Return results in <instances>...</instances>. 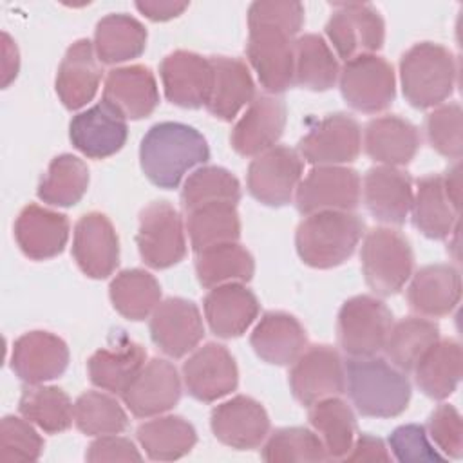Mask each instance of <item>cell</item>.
I'll return each mask as SVG.
<instances>
[{
	"instance_id": "48",
	"label": "cell",
	"mask_w": 463,
	"mask_h": 463,
	"mask_svg": "<svg viewBox=\"0 0 463 463\" xmlns=\"http://www.w3.org/2000/svg\"><path fill=\"white\" fill-rule=\"evenodd\" d=\"M262 459L279 461H326L327 452L315 430L306 427H284L268 436L262 447Z\"/></svg>"
},
{
	"instance_id": "37",
	"label": "cell",
	"mask_w": 463,
	"mask_h": 463,
	"mask_svg": "<svg viewBox=\"0 0 463 463\" xmlns=\"http://www.w3.org/2000/svg\"><path fill=\"white\" fill-rule=\"evenodd\" d=\"M255 273L251 253L239 242H222L195 251V275L201 286L215 288L230 282H248Z\"/></svg>"
},
{
	"instance_id": "26",
	"label": "cell",
	"mask_w": 463,
	"mask_h": 463,
	"mask_svg": "<svg viewBox=\"0 0 463 463\" xmlns=\"http://www.w3.org/2000/svg\"><path fill=\"white\" fill-rule=\"evenodd\" d=\"M210 329L221 338H235L246 333L259 315V300L242 282L215 286L203 302Z\"/></svg>"
},
{
	"instance_id": "20",
	"label": "cell",
	"mask_w": 463,
	"mask_h": 463,
	"mask_svg": "<svg viewBox=\"0 0 463 463\" xmlns=\"http://www.w3.org/2000/svg\"><path fill=\"white\" fill-rule=\"evenodd\" d=\"M286 127V105L277 94H259L246 107V112L235 123L230 143L244 157H255L280 139Z\"/></svg>"
},
{
	"instance_id": "12",
	"label": "cell",
	"mask_w": 463,
	"mask_h": 463,
	"mask_svg": "<svg viewBox=\"0 0 463 463\" xmlns=\"http://www.w3.org/2000/svg\"><path fill=\"white\" fill-rule=\"evenodd\" d=\"M289 387L297 402L309 407L345 392V367L331 345H311L291 364Z\"/></svg>"
},
{
	"instance_id": "30",
	"label": "cell",
	"mask_w": 463,
	"mask_h": 463,
	"mask_svg": "<svg viewBox=\"0 0 463 463\" xmlns=\"http://www.w3.org/2000/svg\"><path fill=\"white\" fill-rule=\"evenodd\" d=\"M407 302L421 317H445L459 302L461 277L450 264H429L411 275Z\"/></svg>"
},
{
	"instance_id": "9",
	"label": "cell",
	"mask_w": 463,
	"mask_h": 463,
	"mask_svg": "<svg viewBox=\"0 0 463 463\" xmlns=\"http://www.w3.org/2000/svg\"><path fill=\"white\" fill-rule=\"evenodd\" d=\"M137 250L146 266L166 269L186 255L184 228L179 212L168 201H154L139 213Z\"/></svg>"
},
{
	"instance_id": "31",
	"label": "cell",
	"mask_w": 463,
	"mask_h": 463,
	"mask_svg": "<svg viewBox=\"0 0 463 463\" xmlns=\"http://www.w3.org/2000/svg\"><path fill=\"white\" fill-rule=\"evenodd\" d=\"M250 344L260 360L273 365H289L306 349L307 336L293 315L268 311L257 322Z\"/></svg>"
},
{
	"instance_id": "4",
	"label": "cell",
	"mask_w": 463,
	"mask_h": 463,
	"mask_svg": "<svg viewBox=\"0 0 463 463\" xmlns=\"http://www.w3.org/2000/svg\"><path fill=\"white\" fill-rule=\"evenodd\" d=\"M360 215L344 210H326L306 215L295 233L297 253L304 264L329 269L345 262L364 237Z\"/></svg>"
},
{
	"instance_id": "47",
	"label": "cell",
	"mask_w": 463,
	"mask_h": 463,
	"mask_svg": "<svg viewBox=\"0 0 463 463\" xmlns=\"http://www.w3.org/2000/svg\"><path fill=\"white\" fill-rule=\"evenodd\" d=\"M241 199L239 179L222 166H201L194 170L181 190V203L184 210L206 203L226 201L237 204Z\"/></svg>"
},
{
	"instance_id": "22",
	"label": "cell",
	"mask_w": 463,
	"mask_h": 463,
	"mask_svg": "<svg viewBox=\"0 0 463 463\" xmlns=\"http://www.w3.org/2000/svg\"><path fill=\"white\" fill-rule=\"evenodd\" d=\"M165 96L183 109L206 105L212 89V63L192 51H174L159 65Z\"/></svg>"
},
{
	"instance_id": "35",
	"label": "cell",
	"mask_w": 463,
	"mask_h": 463,
	"mask_svg": "<svg viewBox=\"0 0 463 463\" xmlns=\"http://www.w3.org/2000/svg\"><path fill=\"white\" fill-rule=\"evenodd\" d=\"M146 47L145 25L125 13L103 16L94 31V51L101 63H123L143 54Z\"/></svg>"
},
{
	"instance_id": "28",
	"label": "cell",
	"mask_w": 463,
	"mask_h": 463,
	"mask_svg": "<svg viewBox=\"0 0 463 463\" xmlns=\"http://www.w3.org/2000/svg\"><path fill=\"white\" fill-rule=\"evenodd\" d=\"M14 239L29 259H52L63 251L69 241V221L63 213L29 204L16 217Z\"/></svg>"
},
{
	"instance_id": "34",
	"label": "cell",
	"mask_w": 463,
	"mask_h": 463,
	"mask_svg": "<svg viewBox=\"0 0 463 463\" xmlns=\"http://www.w3.org/2000/svg\"><path fill=\"white\" fill-rule=\"evenodd\" d=\"M416 383L432 400L449 398L461 378V345L454 338H438L418 360Z\"/></svg>"
},
{
	"instance_id": "55",
	"label": "cell",
	"mask_w": 463,
	"mask_h": 463,
	"mask_svg": "<svg viewBox=\"0 0 463 463\" xmlns=\"http://www.w3.org/2000/svg\"><path fill=\"white\" fill-rule=\"evenodd\" d=\"M188 7L186 2H168V0H145L136 2V9L154 22H166L179 16Z\"/></svg>"
},
{
	"instance_id": "57",
	"label": "cell",
	"mask_w": 463,
	"mask_h": 463,
	"mask_svg": "<svg viewBox=\"0 0 463 463\" xmlns=\"http://www.w3.org/2000/svg\"><path fill=\"white\" fill-rule=\"evenodd\" d=\"M441 179H443V186H445L447 195L450 197L454 206L459 208V199H461V166H459V163L450 166L445 172V175H441Z\"/></svg>"
},
{
	"instance_id": "21",
	"label": "cell",
	"mask_w": 463,
	"mask_h": 463,
	"mask_svg": "<svg viewBox=\"0 0 463 463\" xmlns=\"http://www.w3.org/2000/svg\"><path fill=\"white\" fill-rule=\"evenodd\" d=\"M210 427L221 443L237 450H251L268 438L269 418L257 400L239 394L212 411Z\"/></svg>"
},
{
	"instance_id": "41",
	"label": "cell",
	"mask_w": 463,
	"mask_h": 463,
	"mask_svg": "<svg viewBox=\"0 0 463 463\" xmlns=\"http://www.w3.org/2000/svg\"><path fill=\"white\" fill-rule=\"evenodd\" d=\"M109 295L121 317L137 322L150 317L161 302V286L152 273L132 268L119 271L112 279Z\"/></svg>"
},
{
	"instance_id": "52",
	"label": "cell",
	"mask_w": 463,
	"mask_h": 463,
	"mask_svg": "<svg viewBox=\"0 0 463 463\" xmlns=\"http://www.w3.org/2000/svg\"><path fill=\"white\" fill-rule=\"evenodd\" d=\"M427 430L430 439L436 443V447L443 452L445 458H454V459L461 458V452H463L461 416L452 405L449 403L438 405L429 416Z\"/></svg>"
},
{
	"instance_id": "43",
	"label": "cell",
	"mask_w": 463,
	"mask_h": 463,
	"mask_svg": "<svg viewBox=\"0 0 463 463\" xmlns=\"http://www.w3.org/2000/svg\"><path fill=\"white\" fill-rule=\"evenodd\" d=\"M439 338V327L423 317H407L392 322L383 351L400 371H412L425 351Z\"/></svg>"
},
{
	"instance_id": "42",
	"label": "cell",
	"mask_w": 463,
	"mask_h": 463,
	"mask_svg": "<svg viewBox=\"0 0 463 463\" xmlns=\"http://www.w3.org/2000/svg\"><path fill=\"white\" fill-rule=\"evenodd\" d=\"M340 74L338 60L320 34H302L295 40L293 80L309 90L331 89Z\"/></svg>"
},
{
	"instance_id": "5",
	"label": "cell",
	"mask_w": 463,
	"mask_h": 463,
	"mask_svg": "<svg viewBox=\"0 0 463 463\" xmlns=\"http://www.w3.org/2000/svg\"><path fill=\"white\" fill-rule=\"evenodd\" d=\"M400 81L403 96L412 107L441 105L456 85V60L439 43H416L400 60Z\"/></svg>"
},
{
	"instance_id": "6",
	"label": "cell",
	"mask_w": 463,
	"mask_h": 463,
	"mask_svg": "<svg viewBox=\"0 0 463 463\" xmlns=\"http://www.w3.org/2000/svg\"><path fill=\"white\" fill-rule=\"evenodd\" d=\"M360 259L367 286L382 297L398 293L414 268L412 248L405 235L385 226L364 235Z\"/></svg>"
},
{
	"instance_id": "19",
	"label": "cell",
	"mask_w": 463,
	"mask_h": 463,
	"mask_svg": "<svg viewBox=\"0 0 463 463\" xmlns=\"http://www.w3.org/2000/svg\"><path fill=\"white\" fill-rule=\"evenodd\" d=\"M72 257L90 279H107L119 262L118 233L105 213L90 212L80 217L72 235Z\"/></svg>"
},
{
	"instance_id": "32",
	"label": "cell",
	"mask_w": 463,
	"mask_h": 463,
	"mask_svg": "<svg viewBox=\"0 0 463 463\" xmlns=\"http://www.w3.org/2000/svg\"><path fill=\"white\" fill-rule=\"evenodd\" d=\"M364 148L371 159L385 166H403L420 148V132L400 116H380L365 125Z\"/></svg>"
},
{
	"instance_id": "46",
	"label": "cell",
	"mask_w": 463,
	"mask_h": 463,
	"mask_svg": "<svg viewBox=\"0 0 463 463\" xmlns=\"http://www.w3.org/2000/svg\"><path fill=\"white\" fill-rule=\"evenodd\" d=\"M74 423L87 436H105L123 432L128 418L110 394L87 391L74 402Z\"/></svg>"
},
{
	"instance_id": "24",
	"label": "cell",
	"mask_w": 463,
	"mask_h": 463,
	"mask_svg": "<svg viewBox=\"0 0 463 463\" xmlns=\"http://www.w3.org/2000/svg\"><path fill=\"white\" fill-rule=\"evenodd\" d=\"M362 197L374 219L387 224H403L414 199L412 181L394 166H373L364 177Z\"/></svg>"
},
{
	"instance_id": "10",
	"label": "cell",
	"mask_w": 463,
	"mask_h": 463,
	"mask_svg": "<svg viewBox=\"0 0 463 463\" xmlns=\"http://www.w3.org/2000/svg\"><path fill=\"white\" fill-rule=\"evenodd\" d=\"M326 34L336 54L349 61L382 49L385 24L371 4H335L326 24Z\"/></svg>"
},
{
	"instance_id": "51",
	"label": "cell",
	"mask_w": 463,
	"mask_h": 463,
	"mask_svg": "<svg viewBox=\"0 0 463 463\" xmlns=\"http://www.w3.org/2000/svg\"><path fill=\"white\" fill-rule=\"evenodd\" d=\"M389 449L398 461H445L427 438V429L416 423L396 427L389 436Z\"/></svg>"
},
{
	"instance_id": "27",
	"label": "cell",
	"mask_w": 463,
	"mask_h": 463,
	"mask_svg": "<svg viewBox=\"0 0 463 463\" xmlns=\"http://www.w3.org/2000/svg\"><path fill=\"white\" fill-rule=\"evenodd\" d=\"M99 81L101 67L94 43L85 38L74 42L56 72V94L60 101L69 110L81 109L96 96Z\"/></svg>"
},
{
	"instance_id": "36",
	"label": "cell",
	"mask_w": 463,
	"mask_h": 463,
	"mask_svg": "<svg viewBox=\"0 0 463 463\" xmlns=\"http://www.w3.org/2000/svg\"><path fill=\"white\" fill-rule=\"evenodd\" d=\"M146 360L143 345L123 340L112 349H98L87 362L90 382L109 392H123Z\"/></svg>"
},
{
	"instance_id": "11",
	"label": "cell",
	"mask_w": 463,
	"mask_h": 463,
	"mask_svg": "<svg viewBox=\"0 0 463 463\" xmlns=\"http://www.w3.org/2000/svg\"><path fill=\"white\" fill-rule=\"evenodd\" d=\"M362 195V181L356 170L344 165L315 166L300 179L295 192V204L302 215L344 210L351 212L358 206Z\"/></svg>"
},
{
	"instance_id": "50",
	"label": "cell",
	"mask_w": 463,
	"mask_h": 463,
	"mask_svg": "<svg viewBox=\"0 0 463 463\" xmlns=\"http://www.w3.org/2000/svg\"><path fill=\"white\" fill-rule=\"evenodd\" d=\"M43 439L29 420L4 416L0 423V459L36 461L42 456Z\"/></svg>"
},
{
	"instance_id": "25",
	"label": "cell",
	"mask_w": 463,
	"mask_h": 463,
	"mask_svg": "<svg viewBox=\"0 0 463 463\" xmlns=\"http://www.w3.org/2000/svg\"><path fill=\"white\" fill-rule=\"evenodd\" d=\"M103 99L125 119L150 116L159 103V89L152 71L145 65H125L109 71Z\"/></svg>"
},
{
	"instance_id": "29",
	"label": "cell",
	"mask_w": 463,
	"mask_h": 463,
	"mask_svg": "<svg viewBox=\"0 0 463 463\" xmlns=\"http://www.w3.org/2000/svg\"><path fill=\"white\" fill-rule=\"evenodd\" d=\"M212 89L206 109L222 121H232L255 98V83L248 65L232 56H212Z\"/></svg>"
},
{
	"instance_id": "15",
	"label": "cell",
	"mask_w": 463,
	"mask_h": 463,
	"mask_svg": "<svg viewBox=\"0 0 463 463\" xmlns=\"http://www.w3.org/2000/svg\"><path fill=\"white\" fill-rule=\"evenodd\" d=\"M152 342L170 358L192 353L204 336L199 307L186 298L170 297L157 304L150 315Z\"/></svg>"
},
{
	"instance_id": "40",
	"label": "cell",
	"mask_w": 463,
	"mask_h": 463,
	"mask_svg": "<svg viewBox=\"0 0 463 463\" xmlns=\"http://www.w3.org/2000/svg\"><path fill=\"white\" fill-rule=\"evenodd\" d=\"M309 423L322 439L327 458L344 459L356 434V420L351 407L336 396L324 398L309 405Z\"/></svg>"
},
{
	"instance_id": "3",
	"label": "cell",
	"mask_w": 463,
	"mask_h": 463,
	"mask_svg": "<svg viewBox=\"0 0 463 463\" xmlns=\"http://www.w3.org/2000/svg\"><path fill=\"white\" fill-rule=\"evenodd\" d=\"M345 387L362 416L392 418L411 400V382L403 371L383 358H351L345 365Z\"/></svg>"
},
{
	"instance_id": "1",
	"label": "cell",
	"mask_w": 463,
	"mask_h": 463,
	"mask_svg": "<svg viewBox=\"0 0 463 463\" xmlns=\"http://www.w3.org/2000/svg\"><path fill=\"white\" fill-rule=\"evenodd\" d=\"M302 25L304 5L300 2H253L250 5L246 56L268 94H280L295 83V34Z\"/></svg>"
},
{
	"instance_id": "33",
	"label": "cell",
	"mask_w": 463,
	"mask_h": 463,
	"mask_svg": "<svg viewBox=\"0 0 463 463\" xmlns=\"http://www.w3.org/2000/svg\"><path fill=\"white\" fill-rule=\"evenodd\" d=\"M411 212L414 226L429 239H447L458 228L459 208L447 195L441 175L418 179Z\"/></svg>"
},
{
	"instance_id": "39",
	"label": "cell",
	"mask_w": 463,
	"mask_h": 463,
	"mask_svg": "<svg viewBox=\"0 0 463 463\" xmlns=\"http://www.w3.org/2000/svg\"><path fill=\"white\" fill-rule=\"evenodd\" d=\"M186 230L194 251L213 244L237 242L241 237L237 204L217 201L195 206L186 212Z\"/></svg>"
},
{
	"instance_id": "23",
	"label": "cell",
	"mask_w": 463,
	"mask_h": 463,
	"mask_svg": "<svg viewBox=\"0 0 463 463\" xmlns=\"http://www.w3.org/2000/svg\"><path fill=\"white\" fill-rule=\"evenodd\" d=\"M67 365V344L49 331H29L13 344L11 369L29 385L58 378L63 374Z\"/></svg>"
},
{
	"instance_id": "13",
	"label": "cell",
	"mask_w": 463,
	"mask_h": 463,
	"mask_svg": "<svg viewBox=\"0 0 463 463\" xmlns=\"http://www.w3.org/2000/svg\"><path fill=\"white\" fill-rule=\"evenodd\" d=\"M302 179V157L289 146L275 145L255 156L248 166V192L266 206L288 204Z\"/></svg>"
},
{
	"instance_id": "2",
	"label": "cell",
	"mask_w": 463,
	"mask_h": 463,
	"mask_svg": "<svg viewBox=\"0 0 463 463\" xmlns=\"http://www.w3.org/2000/svg\"><path fill=\"white\" fill-rule=\"evenodd\" d=\"M210 159V148L199 130L177 121H161L148 128L139 145L145 177L165 190L177 188L184 174Z\"/></svg>"
},
{
	"instance_id": "56",
	"label": "cell",
	"mask_w": 463,
	"mask_h": 463,
	"mask_svg": "<svg viewBox=\"0 0 463 463\" xmlns=\"http://www.w3.org/2000/svg\"><path fill=\"white\" fill-rule=\"evenodd\" d=\"M20 58L18 49L7 33L2 34V87L5 89L18 74Z\"/></svg>"
},
{
	"instance_id": "16",
	"label": "cell",
	"mask_w": 463,
	"mask_h": 463,
	"mask_svg": "<svg viewBox=\"0 0 463 463\" xmlns=\"http://www.w3.org/2000/svg\"><path fill=\"white\" fill-rule=\"evenodd\" d=\"M183 382L188 394L199 402H215L235 391L239 371L232 353L215 342H208L183 364Z\"/></svg>"
},
{
	"instance_id": "8",
	"label": "cell",
	"mask_w": 463,
	"mask_h": 463,
	"mask_svg": "<svg viewBox=\"0 0 463 463\" xmlns=\"http://www.w3.org/2000/svg\"><path fill=\"white\" fill-rule=\"evenodd\" d=\"M338 83L345 103L365 114L385 110L396 94L392 65L378 54H364L345 61Z\"/></svg>"
},
{
	"instance_id": "17",
	"label": "cell",
	"mask_w": 463,
	"mask_h": 463,
	"mask_svg": "<svg viewBox=\"0 0 463 463\" xmlns=\"http://www.w3.org/2000/svg\"><path fill=\"white\" fill-rule=\"evenodd\" d=\"M121 398L137 418L159 416L179 402L181 376L172 362L152 358L121 392Z\"/></svg>"
},
{
	"instance_id": "54",
	"label": "cell",
	"mask_w": 463,
	"mask_h": 463,
	"mask_svg": "<svg viewBox=\"0 0 463 463\" xmlns=\"http://www.w3.org/2000/svg\"><path fill=\"white\" fill-rule=\"evenodd\" d=\"M345 461H391V454L385 443L371 434H360L351 450L344 458Z\"/></svg>"
},
{
	"instance_id": "7",
	"label": "cell",
	"mask_w": 463,
	"mask_h": 463,
	"mask_svg": "<svg viewBox=\"0 0 463 463\" xmlns=\"http://www.w3.org/2000/svg\"><path fill=\"white\" fill-rule=\"evenodd\" d=\"M391 326L392 313L380 298L371 295L351 297L338 311V344L351 358L374 356L383 349Z\"/></svg>"
},
{
	"instance_id": "49",
	"label": "cell",
	"mask_w": 463,
	"mask_h": 463,
	"mask_svg": "<svg viewBox=\"0 0 463 463\" xmlns=\"http://www.w3.org/2000/svg\"><path fill=\"white\" fill-rule=\"evenodd\" d=\"M425 132L430 146L449 157L459 159L463 154V112L458 103L438 105L425 119Z\"/></svg>"
},
{
	"instance_id": "14",
	"label": "cell",
	"mask_w": 463,
	"mask_h": 463,
	"mask_svg": "<svg viewBox=\"0 0 463 463\" xmlns=\"http://www.w3.org/2000/svg\"><path fill=\"white\" fill-rule=\"evenodd\" d=\"M362 130L358 121L344 112L322 118L298 143L300 157L317 166L345 165L358 157Z\"/></svg>"
},
{
	"instance_id": "45",
	"label": "cell",
	"mask_w": 463,
	"mask_h": 463,
	"mask_svg": "<svg viewBox=\"0 0 463 463\" xmlns=\"http://www.w3.org/2000/svg\"><path fill=\"white\" fill-rule=\"evenodd\" d=\"M87 165L72 156H56L38 184V197L51 206H74L89 188Z\"/></svg>"
},
{
	"instance_id": "53",
	"label": "cell",
	"mask_w": 463,
	"mask_h": 463,
	"mask_svg": "<svg viewBox=\"0 0 463 463\" xmlns=\"http://www.w3.org/2000/svg\"><path fill=\"white\" fill-rule=\"evenodd\" d=\"M85 459L90 463L99 461H141L143 456L136 449V445L118 434L98 436L87 449Z\"/></svg>"
},
{
	"instance_id": "44",
	"label": "cell",
	"mask_w": 463,
	"mask_h": 463,
	"mask_svg": "<svg viewBox=\"0 0 463 463\" xmlns=\"http://www.w3.org/2000/svg\"><path fill=\"white\" fill-rule=\"evenodd\" d=\"M20 414L49 434L67 430L74 421V405L67 392L54 385L25 387L20 402Z\"/></svg>"
},
{
	"instance_id": "18",
	"label": "cell",
	"mask_w": 463,
	"mask_h": 463,
	"mask_svg": "<svg viewBox=\"0 0 463 463\" xmlns=\"http://www.w3.org/2000/svg\"><path fill=\"white\" fill-rule=\"evenodd\" d=\"M127 136V119L105 99L76 114L69 125L71 143L90 159L114 156L123 148Z\"/></svg>"
},
{
	"instance_id": "38",
	"label": "cell",
	"mask_w": 463,
	"mask_h": 463,
	"mask_svg": "<svg viewBox=\"0 0 463 463\" xmlns=\"http://www.w3.org/2000/svg\"><path fill=\"white\" fill-rule=\"evenodd\" d=\"M136 434L145 454L156 461L179 459L188 454L197 441L194 425L174 414H159L154 420L141 423Z\"/></svg>"
}]
</instances>
